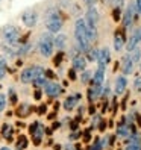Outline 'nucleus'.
Returning <instances> with one entry per match:
<instances>
[{
    "instance_id": "obj_1",
    "label": "nucleus",
    "mask_w": 141,
    "mask_h": 150,
    "mask_svg": "<svg viewBox=\"0 0 141 150\" xmlns=\"http://www.w3.org/2000/svg\"><path fill=\"white\" fill-rule=\"evenodd\" d=\"M74 40L77 44V50L81 53H85L91 46L88 38H86V23L84 18H77L74 23Z\"/></svg>"
},
{
    "instance_id": "obj_2",
    "label": "nucleus",
    "mask_w": 141,
    "mask_h": 150,
    "mask_svg": "<svg viewBox=\"0 0 141 150\" xmlns=\"http://www.w3.org/2000/svg\"><path fill=\"white\" fill-rule=\"evenodd\" d=\"M44 23H46V28L50 33H59L62 29V17H61L59 11L55 6L49 8L44 15Z\"/></svg>"
},
{
    "instance_id": "obj_3",
    "label": "nucleus",
    "mask_w": 141,
    "mask_h": 150,
    "mask_svg": "<svg viewBox=\"0 0 141 150\" xmlns=\"http://www.w3.org/2000/svg\"><path fill=\"white\" fill-rule=\"evenodd\" d=\"M53 37H52V33L47 32V33H43L41 38L38 41V52L43 58H50L53 55Z\"/></svg>"
},
{
    "instance_id": "obj_4",
    "label": "nucleus",
    "mask_w": 141,
    "mask_h": 150,
    "mask_svg": "<svg viewBox=\"0 0 141 150\" xmlns=\"http://www.w3.org/2000/svg\"><path fill=\"white\" fill-rule=\"evenodd\" d=\"M43 74H44V68L41 65H30V67H26L20 73V81L21 83H32L35 79Z\"/></svg>"
},
{
    "instance_id": "obj_5",
    "label": "nucleus",
    "mask_w": 141,
    "mask_h": 150,
    "mask_svg": "<svg viewBox=\"0 0 141 150\" xmlns=\"http://www.w3.org/2000/svg\"><path fill=\"white\" fill-rule=\"evenodd\" d=\"M2 38L5 40V44L9 46H15L20 42V30L15 26H6L2 30Z\"/></svg>"
},
{
    "instance_id": "obj_6",
    "label": "nucleus",
    "mask_w": 141,
    "mask_h": 150,
    "mask_svg": "<svg viewBox=\"0 0 141 150\" xmlns=\"http://www.w3.org/2000/svg\"><path fill=\"white\" fill-rule=\"evenodd\" d=\"M137 15H138V12H137L135 3H129V6L126 8L125 14L121 15V20H123V28H125V29H129L130 26H132V23H134V20H135V17H137Z\"/></svg>"
},
{
    "instance_id": "obj_7",
    "label": "nucleus",
    "mask_w": 141,
    "mask_h": 150,
    "mask_svg": "<svg viewBox=\"0 0 141 150\" xmlns=\"http://www.w3.org/2000/svg\"><path fill=\"white\" fill-rule=\"evenodd\" d=\"M21 21H23V24L26 26V28H35L37 23H38V14L33 9L24 11L23 15H21Z\"/></svg>"
},
{
    "instance_id": "obj_8",
    "label": "nucleus",
    "mask_w": 141,
    "mask_h": 150,
    "mask_svg": "<svg viewBox=\"0 0 141 150\" xmlns=\"http://www.w3.org/2000/svg\"><path fill=\"white\" fill-rule=\"evenodd\" d=\"M64 88L61 86L59 83L56 82H47V85L44 86V93H46L50 99H56V97H59L61 94H62Z\"/></svg>"
},
{
    "instance_id": "obj_9",
    "label": "nucleus",
    "mask_w": 141,
    "mask_h": 150,
    "mask_svg": "<svg viewBox=\"0 0 141 150\" xmlns=\"http://www.w3.org/2000/svg\"><path fill=\"white\" fill-rule=\"evenodd\" d=\"M105 70H106V67L97 65V70L94 71V74L91 76V81H90V83L93 86H97V85L103 83V81H105Z\"/></svg>"
},
{
    "instance_id": "obj_10",
    "label": "nucleus",
    "mask_w": 141,
    "mask_h": 150,
    "mask_svg": "<svg viewBox=\"0 0 141 150\" xmlns=\"http://www.w3.org/2000/svg\"><path fill=\"white\" fill-rule=\"evenodd\" d=\"M126 86H128L126 76H117L115 77V86H114V93H115V96H120V94L125 93Z\"/></svg>"
},
{
    "instance_id": "obj_11",
    "label": "nucleus",
    "mask_w": 141,
    "mask_h": 150,
    "mask_svg": "<svg viewBox=\"0 0 141 150\" xmlns=\"http://www.w3.org/2000/svg\"><path fill=\"white\" fill-rule=\"evenodd\" d=\"M85 23L86 24H90V26H96L99 21V12L96 11V8H88V11H86V15H85Z\"/></svg>"
},
{
    "instance_id": "obj_12",
    "label": "nucleus",
    "mask_w": 141,
    "mask_h": 150,
    "mask_svg": "<svg viewBox=\"0 0 141 150\" xmlns=\"http://www.w3.org/2000/svg\"><path fill=\"white\" fill-rule=\"evenodd\" d=\"M72 64H73L72 68H74L76 71H84V70L86 68V59H85V56H82L81 53H79V55L73 56Z\"/></svg>"
},
{
    "instance_id": "obj_13",
    "label": "nucleus",
    "mask_w": 141,
    "mask_h": 150,
    "mask_svg": "<svg viewBox=\"0 0 141 150\" xmlns=\"http://www.w3.org/2000/svg\"><path fill=\"white\" fill-rule=\"evenodd\" d=\"M97 62H99V65H100V67H106V65L111 62V52H109V49L105 47V49L99 50Z\"/></svg>"
},
{
    "instance_id": "obj_14",
    "label": "nucleus",
    "mask_w": 141,
    "mask_h": 150,
    "mask_svg": "<svg viewBox=\"0 0 141 150\" xmlns=\"http://www.w3.org/2000/svg\"><path fill=\"white\" fill-rule=\"evenodd\" d=\"M134 67H135V64L130 61L129 53L123 56V64H121V71H123V76H128V74H132V73H134Z\"/></svg>"
},
{
    "instance_id": "obj_15",
    "label": "nucleus",
    "mask_w": 141,
    "mask_h": 150,
    "mask_svg": "<svg viewBox=\"0 0 141 150\" xmlns=\"http://www.w3.org/2000/svg\"><path fill=\"white\" fill-rule=\"evenodd\" d=\"M125 44H126V37L120 30H117L115 33H114V50L120 52L123 47H125Z\"/></svg>"
},
{
    "instance_id": "obj_16",
    "label": "nucleus",
    "mask_w": 141,
    "mask_h": 150,
    "mask_svg": "<svg viewBox=\"0 0 141 150\" xmlns=\"http://www.w3.org/2000/svg\"><path fill=\"white\" fill-rule=\"evenodd\" d=\"M79 99H81V94H74V96H68L67 99L64 100V103H62V106H64V109L65 111H72L76 105H77V102H79Z\"/></svg>"
},
{
    "instance_id": "obj_17",
    "label": "nucleus",
    "mask_w": 141,
    "mask_h": 150,
    "mask_svg": "<svg viewBox=\"0 0 141 150\" xmlns=\"http://www.w3.org/2000/svg\"><path fill=\"white\" fill-rule=\"evenodd\" d=\"M65 44H67V37L62 33H58L56 37L53 38V46L58 49V50H62L65 47Z\"/></svg>"
},
{
    "instance_id": "obj_18",
    "label": "nucleus",
    "mask_w": 141,
    "mask_h": 150,
    "mask_svg": "<svg viewBox=\"0 0 141 150\" xmlns=\"http://www.w3.org/2000/svg\"><path fill=\"white\" fill-rule=\"evenodd\" d=\"M97 37H99V33H97V28H96V26H90V24H86V38H88V41H90V44H91V42H94L96 40H97Z\"/></svg>"
},
{
    "instance_id": "obj_19",
    "label": "nucleus",
    "mask_w": 141,
    "mask_h": 150,
    "mask_svg": "<svg viewBox=\"0 0 141 150\" xmlns=\"http://www.w3.org/2000/svg\"><path fill=\"white\" fill-rule=\"evenodd\" d=\"M129 126L128 125H125V120H121V123L117 126V137H120V138H126V137H129Z\"/></svg>"
},
{
    "instance_id": "obj_20",
    "label": "nucleus",
    "mask_w": 141,
    "mask_h": 150,
    "mask_svg": "<svg viewBox=\"0 0 141 150\" xmlns=\"http://www.w3.org/2000/svg\"><path fill=\"white\" fill-rule=\"evenodd\" d=\"M12 126L9 125V123H5V125L2 126V137L6 138L8 141H11L12 139Z\"/></svg>"
},
{
    "instance_id": "obj_21",
    "label": "nucleus",
    "mask_w": 141,
    "mask_h": 150,
    "mask_svg": "<svg viewBox=\"0 0 141 150\" xmlns=\"http://www.w3.org/2000/svg\"><path fill=\"white\" fill-rule=\"evenodd\" d=\"M129 58L134 64H140L141 62V49H134L132 52H129Z\"/></svg>"
},
{
    "instance_id": "obj_22",
    "label": "nucleus",
    "mask_w": 141,
    "mask_h": 150,
    "mask_svg": "<svg viewBox=\"0 0 141 150\" xmlns=\"http://www.w3.org/2000/svg\"><path fill=\"white\" fill-rule=\"evenodd\" d=\"M28 144H29L28 138H26L24 135H20L18 139H17V143H15V150H24V149H28Z\"/></svg>"
},
{
    "instance_id": "obj_23",
    "label": "nucleus",
    "mask_w": 141,
    "mask_h": 150,
    "mask_svg": "<svg viewBox=\"0 0 141 150\" xmlns=\"http://www.w3.org/2000/svg\"><path fill=\"white\" fill-rule=\"evenodd\" d=\"M32 85H33L35 88H38V90H41V88H44V86L47 85V77L43 74V76H40V77L35 79V81L32 82Z\"/></svg>"
},
{
    "instance_id": "obj_24",
    "label": "nucleus",
    "mask_w": 141,
    "mask_h": 150,
    "mask_svg": "<svg viewBox=\"0 0 141 150\" xmlns=\"http://www.w3.org/2000/svg\"><path fill=\"white\" fill-rule=\"evenodd\" d=\"M29 111H30V106L28 103H23V105L18 106V109H17V115H18V117H28Z\"/></svg>"
},
{
    "instance_id": "obj_25",
    "label": "nucleus",
    "mask_w": 141,
    "mask_h": 150,
    "mask_svg": "<svg viewBox=\"0 0 141 150\" xmlns=\"http://www.w3.org/2000/svg\"><path fill=\"white\" fill-rule=\"evenodd\" d=\"M6 73H8V65H6V59H5L3 56H0V81H2V79H5Z\"/></svg>"
},
{
    "instance_id": "obj_26",
    "label": "nucleus",
    "mask_w": 141,
    "mask_h": 150,
    "mask_svg": "<svg viewBox=\"0 0 141 150\" xmlns=\"http://www.w3.org/2000/svg\"><path fill=\"white\" fill-rule=\"evenodd\" d=\"M137 46H138V40L132 35V37L129 38V41H126V50L128 52H132L134 49H137Z\"/></svg>"
},
{
    "instance_id": "obj_27",
    "label": "nucleus",
    "mask_w": 141,
    "mask_h": 150,
    "mask_svg": "<svg viewBox=\"0 0 141 150\" xmlns=\"http://www.w3.org/2000/svg\"><path fill=\"white\" fill-rule=\"evenodd\" d=\"M86 58H88V61H97V56H99V50L97 49H88L86 52Z\"/></svg>"
},
{
    "instance_id": "obj_28",
    "label": "nucleus",
    "mask_w": 141,
    "mask_h": 150,
    "mask_svg": "<svg viewBox=\"0 0 141 150\" xmlns=\"http://www.w3.org/2000/svg\"><path fill=\"white\" fill-rule=\"evenodd\" d=\"M91 76H93L91 71H88V70H84L82 74H81V82H82V83H88V82L91 81Z\"/></svg>"
},
{
    "instance_id": "obj_29",
    "label": "nucleus",
    "mask_w": 141,
    "mask_h": 150,
    "mask_svg": "<svg viewBox=\"0 0 141 150\" xmlns=\"http://www.w3.org/2000/svg\"><path fill=\"white\" fill-rule=\"evenodd\" d=\"M62 59H64V52L59 50V52H56V56L53 58V64H55V65H61Z\"/></svg>"
},
{
    "instance_id": "obj_30",
    "label": "nucleus",
    "mask_w": 141,
    "mask_h": 150,
    "mask_svg": "<svg viewBox=\"0 0 141 150\" xmlns=\"http://www.w3.org/2000/svg\"><path fill=\"white\" fill-rule=\"evenodd\" d=\"M112 18H114V21H120L121 20V8H114Z\"/></svg>"
},
{
    "instance_id": "obj_31",
    "label": "nucleus",
    "mask_w": 141,
    "mask_h": 150,
    "mask_svg": "<svg viewBox=\"0 0 141 150\" xmlns=\"http://www.w3.org/2000/svg\"><path fill=\"white\" fill-rule=\"evenodd\" d=\"M6 108V96L0 93V112H3Z\"/></svg>"
},
{
    "instance_id": "obj_32",
    "label": "nucleus",
    "mask_w": 141,
    "mask_h": 150,
    "mask_svg": "<svg viewBox=\"0 0 141 150\" xmlns=\"http://www.w3.org/2000/svg\"><path fill=\"white\" fill-rule=\"evenodd\" d=\"M134 86H135V90H137V91H140V90H141V74H137V76H135Z\"/></svg>"
},
{
    "instance_id": "obj_33",
    "label": "nucleus",
    "mask_w": 141,
    "mask_h": 150,
    "mask_svg": "<svg viewBox=\"0 0 141 150\" xmlns=\"http://www.w3.org/2000/svg\"><path fill=\"white\" fill-rule=\"evenodd\" d=\"M40 125H41V123H38V121H33L32 125L29 126V132H30V135H33L35 132H37V129L40 127Z\"/></svg>"
},
{
    "instance_id": "obj_34",
    "label": "nucleus",
    "mask_w": 141,
    "mask_h": 150,
    "mask_svg": "<svg viewBox=\"0 0 141 150\" xmlns=\"http://www.w3.org/2000/svg\"><path fill=\"white\" fill-rule=\"evenodd\" d=\"M17 100H18V97H17L14 88H11V90H9V102L11 103H17Z\"/></svg>"
},
{
    "instance_id": "obj_35",
    "label": "nucleus",
    "mask_w": 141,
    "mask_h": 150,
    "mask_svg": "<svg viewBox=\"0 0 141 150\" xmlns=\"http://www.w3.org/2000/svg\"><path fill=\"white\" fill-rule=\"evenodd\" d=\"M68 79H70V81H76V79H77L74 68H70V70H68Z\"/></svg>"
},
{
    "instance_id": "obj_36",
    "label": "nucleus",
    "mask_w": 141,
    "mask_h": 150,
    "mask_svg": "<svg viewBox=\"0 0 141 150\" xmlns=\"http://www.w3.org/2000/svg\"><path fill=\"white\" fill-rule=\"evenodd\" d=\"M111 3H114V8H123V3L125 0H109Z\"/></svg>"
},
{
    "instance_id": "obj_37",
    "label": "nucleus",
    "mask_w": 141,
    "mask_h": 150,
    "mask_svg": "<svg viewBox=\"0 0 141 150\" xmlns=\"http://www.w3.org/2000/svg\"><path fill=\"white\" fill-rule=\"evenodd\" d=\"M132 35H134V37L138 40V42L141 41V28H137L135 30H134V33H132Z\"/></svg>"
},
{
    "instance_id": "obj_38",
    "label": "nucleus",
    "mask_w": 141,
    "mask_h": 150,
    "mask_svg": "<svg viewBox=\"0 0 141 150\" xmlns=\"http://www.w3.org/2000/svg\"><path fill=\"white\" fill-rule=\"evenodd\" d=\"M37 111H38L40 115H43V114H46V112H47V106H46V105H40Z\"/></svg>"
},
{
    "instance_id": "obj_39",
    "label": "nucleus",
    "mask_w": 141,
    "mask_h": 150,
    "mask_svg": "<svg viewBox=\"0 0 141 150\" xmlns=\"http://www.w3.org/2000/svg\"><path fill=\"white\" fill-rule=\"evenodd\" d=\"M44 76H46L47 79H53L55 77V73L52 71V70H44Z\"/></svg>"
},
{
    "instance_id": "obj_40",
    "label": "nucleus",
    "mask_w": 141,
    "mask_h": 150,
    "mask_svg": "<svg viewBox=\"0 0 141 150\" xmlns=\"http://www.w3.org/2000/svg\"><path fill=\"white\" fill-rule=\"evenodd\" d=\"M41 96H43V91L41 90H35V93H33V97H35V100H41Z\"/></svg>"
},
{
    "instance_id": "obj_41",
    "label": "nucleus",
    "mask_w": 141,
    "mask_h": 150,
    "mask_svg": "<svg viewBox=\"0 0 141 150\" xmlns=\"http://www.w3.org/2000/svg\"><path fill=\"white\" fill-rule=\"evenodd\" d=\"M79 137H81V132H72V135H70V139H72V141H74V139H77Z\"/></svg>"
},
{
    "instance_id": "obj_42",
    "label": "nucleus",
    "mask_w": 141,
    "mask_h": 150,
    "mask_svg": "<svg viewBox=\"0 0 141 150\" xmlns=\"http://www.w3.org/2000/svg\"><path fill=\"white\" fill-rule=\"evenodd\" d=\"M135 8H137L138 15H141V0H135Z\"/></svg>"
},
{
    "instance_id": "obj_43",
    "label": "nucleus",
    "mask_w": 141,
    "mask_h": 150,
    "mask_svg": "<svg viewBox=\"0 0 141 150\" xmlns=\"http://www.w3.org/2000/svg\"><path fill=\"white\" fill-rule=\"evenodd\" d=\"M84 139L86 141V143L91 139V134H90V130H86V132H85V137H84Z\"/></svg>"
},
{
    "instance_id": "obj_44",
    "label": "nucleus",
    "mask_w": 141,
    "mask_h": 150,
    "mask_svg": "<svg viewBox=\"0 0 141 150\" xmlns=\"http://www.w3.org/2000/svg\"><path fill=\"white\" fill-rule=\"evenodd\" d=\"M99 129L103 132L105 129H106V123H105V121H100V123H99Z\"/></svg>"
},
{
    "instance_id": "obj_45",
    "label": "nucleus",
    "mask_w": 141,
    "mask_h": 150,
    "mask_svg": "<svg viewBox=\"0 0 141 150\" xmlns=\"http://www.w3.org/2000/svg\"><path fill=\"white\" fill-rule=\"evenodd\" d=\"M86 96H88V100H90V102H93V94H91V88H88V93H86Z\"/></svg>"
},
{
    "instance_id": "obj_46",
    "label": "nucleus",
    "mask_w": 141,
    "mask_h": 150,
    "mask_svg": "<svg viewBox=\"0 0 141 150\" xmlns=\"http://www.w3.org/2000/svg\"><path fill=\"white\" fill-rule=\"evenodd\" d=\"M84 2H85L88 6H93V5L96 3V0H84Z\"/></svg>"
},
{
    "instance_id": "obj_47",
    "label": "nucleus",
    "mask_w": 141,
    "mask_h": 150,
    "mask_svg": "<svg viewBox=\"0 0 141 150\" xmlns=\"http://www.w3.org/2000/svg\"><path fill=\"white\" fill-rule=\"evenodd\" d=\"M90 114L91 115H96V108L94 106H90Z\"/></svg>"
},
{
    "instance_id": "obj_48",
    "label": "nucleus",
    "mask_w": 141,
    "mask_h": 150,
    "mask_svg": "<svg viewBox=\"0 0 141 150\" xmlns=\"http://www.w3.org/2000/svg\"><path fill=\"white\" fill-rule=\"evenodd\" d=\"M59 126H61V123H59V121H55V123H53V129H58Z\"/></svg>"
},
{
    "instance_id": "obj_49",
    "label": "nucleus",
    "mask_w": 141,
    "mask_h": 150,
    "mask_svg": "<svg viewBox=\"0 0 141 150\" xmlns=\"http://www.w3.org/2000/svg\"><path fill=\"white\" fill-rule=\"evenodd\" d=\"M53 150H61V144H56V146L53 147Z\"/></svg>"
},
{
    "instance_id": "obj_50",
    "label": "nucleus",
    "mask_w": 141,
    "mask_h": 150,
    "mask_svg": "<svg viewBox=\"0 0 141 150\" xmlns=\"http://www.w3.org/2000/svg\"><path fill=\"white\" fill-rule=\"evenodd\" d=\"M0 150H11L9 147H0Z\"/></svg>"
},
{
    "instance_id": "obj_51",
    "label": "nucleus",
    "mask_w": 141,
    "mask_h": 150,
    "mask_svg": "<svg viewBox=\"0 0 141 150\" xmlns=\"http://www.w3.org/2000/svg\"><path fill=\"white\" fill-rule=\"evenodd\" d=\"M74 150H81V147H76V149H74Z\"/></svg>"
},
{
    "instance_id": "obj_52",
    "label": "nucleus",
    "mask_w": 141,
    "mask_h": 150,
    "mask_svg": "<svg viewBox=\"0 0 141 150\" xmlns=\"http://www.w3.org/2000/svg\"><path fill=\"white\" fill-rule=\"evenodd\" d=\"M0 2H2V0H0Z\"/></svg>"
}]
</instances>
